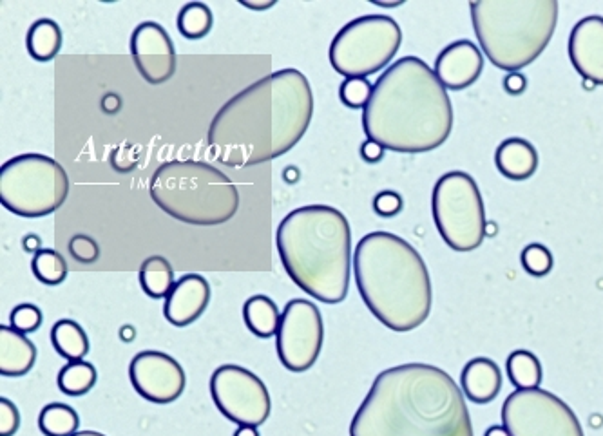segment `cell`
Returning a JSON list of instances; mask_svg holds the SVG:
<instances>
[{
  "mask_svg": "<svg viewBox=\"0 0 603 436\" xmlns=\"http://www.w3.org/2000/svg\"><path fill=\"white\" fill-rule=\"evenodd\" d=\"M314 95L307 76L281 69L221 105L209 125V149L227 167H254L287 154L307 134Z\"/></svg>",
  "mask_w": 603,
  "mask_h": 436,
  "instance_id": "6da1fadb",
  "label": "cell"
},
{
  "mask_svg": "<svg viewBox=\"0 0 603 436\" xmlns=\"http://www.w3.org/2000/svg\"><path fill=\"white\" fill-rule=\"evenodd\" d=\"M350 436H473V426L464 393L446 371L402 364L377 375Z\"/></svg>",
  "mask_w": 603,
  "mask_h": 436,
  "instance_id": "7a4b0ae2",
  "label": "cell"
},
{
  "mask_svg": "<svg viewBox=\"0 0 603 436\" xmlns=\"http://www.w3.org/2000/svg\"><path fill=\"white\" fill-rule=\"evenodd\" d=\"M368 140L395 152L439 149L453 131V105L446 87L421 58L404 57L375 82L363 109Z\"/></svg>",
  "mask_w": 603,
  "mask_h": 436,
  "instance_id": "3957f363",
  "label": "cell"
},
{
  "mask_svg": "<svg viewBox=\"0 0 603 436\" xmlns=\"http://www.w3.org/2000/svg\"><path fill=\"white\" fill-rule=\"evenodd\" d=\"M354 274L366 308L392 332H412L430 317L428 266L402 237L390 232L364 236L355 247Z\"/></svg>",
  "mask_w": 603,
  "mask_h": 436,
  "instance_id": "277c9868",
  "label": "cell"
},
{
  "mask_svg": "<svg viewBox=\"0 0 603 436\" xmlns=\"http://www.w3.org/2000/svg\"><path fill=\"white\" fill-rule=\"evenodd\" d=\"M276 247L288 277L319 303H343L352 272V228L328 205L292 210L279 223Z\"/></svg>",
  "mask_w": 603,
  "mask_h": 436,
  "instance_id": "5b68a950",
  "label": "cell"
},
{
  "mask_svg": "<svg viewBox=\"0 0 603 436\" xmlns=\"http://www.w3.org/2000/svg\"><path fill=\"white\" fill-rule=\"evenodd\" d=\"M469 10L480 48L509 73L535 62L558 24L556 0H475Z\"/></svg>",
  "mask_w": 603,
  "mask_h": 436,
  "instance_id": "8992f818",
  "label": "cell"
},
{
  "mask_svg": "<svg viewBox=\"0 0 603 436\" xmlns=\"http://www.w3.org/2000/svg\"><path fill=\"white\" fill-rule=\"evenodd\" d=\"M149 194L167 216L196 227L227 223L241 203L240 192L225 172L194 160L162 163L151 178Z\"/></svg>",
  "mask_w": 603,
  "mask_h": 436,
  "instance_id": "52a82bcc",
  "label": "cell"
},
{
  "mask_svg": "<svg viewBox=\"0 0 603 436\" xmlns=\"http://www.w3.org/2000/svg\"><path fill=\"white\" fill-rule=\"evenodd\" d=\"M67 172L44 154H20L0 167V203L22 218H44L66 203Z\"/></svg>",
  "mask_w": 603,
  "mask_h": 436,
  "instance_id": "ba28073f",
  "label": "cell"
},
{
  "mask_svg": "<svg viewBox=\"0 0 603 436\" xmlns=\"http://www.w3.org/2000/svg\"><path fill=\"white\" fill-rule=\"evenodd\" d=\"M399 24L386 15H364L335 35L328 58L335 73L346 78L375 75L392 62L401 48Z\"/></svg>",
  "mask_w": 603,
  "mask_h": 436,
  "instance_id": "9c48e42d",
  "label": "cell"
},
{
  "mask_svg": "<svg viewBox=\"0 0 603 436\" xmlns=\"http://www.w3.org/2000/svg\"><path fill=\"white\" fill-rule=\"evenodd\" d=\"M433 219L446 245L457 252H471L482 245L488 221L484 201L475 180L466 172H448L433 189Z\"/></svg>",
  "mask_w": 603,
  "mask_h": 436,
  "instance_id": "30bf717a",
  "label": "cell"
},
{
  "mask_svg": "<svg viewBox=\"0 0 603 436\" xmlns=\"http://www.w3.org/2000/svg\"><path fill=\"white\" fill-rule=\"evenodd\" d=\"M502 422L511 436H585L573 409L546 389H517L504 408Z\"/></svg>",
  "mask_w": 603,
  "mask_h": 436,
  "instance_id": "8fae6325",
  "label": "cell"
},
{
  "mask_svg": "<svg viewBox=\"0 0 603 436\" xmlns=\"http://www.w3.org/2000/svg\"><path fill=\"white\" fill-rule=\"evenodd\" d=\"M211 395L221 415L238 426H263L270 417V395L265 382L236 364L212 373Z\"/></svg>",
  "mask_w": 603,
  "mask_h": 436,
  "instance_id": "7c38bea8",
  "label": "cell"
},
{
  "mask_svg": "<svg viewBox=\"0 0 603 436\" xmlns=\"http://www.w3.org/2000/svg\"><path fill=\"white\" fill-rule=\"evenodd\" d=\"M276 339L279 361L288 371L310 370L325 342V323L316 304L307 299H292L283 310Z\"/></svg>",
  "mask_w": 603,
  "mask_h": 436,
  "instance_id": "4fadbf2b",
  "label": "cell"
},
{
  "mask_svg": "<svg viewBox=\"0 0 603 436\" xmlns=\"http://www.w3.org/2000/svg\"><path fill=\"white\" fill-rule=\"evenodd\" d=\"M136 393L153 404H171L185 391V371L180 362L162 351H142L129 366Z\"/></svg>",
  "mask_w": 603,
  "mask_h": 436,
  "instance_id": "5bb4252c",
  "label": "cell"
},
{
  "mask_svg": "<svg viewBox=\"0 0 603 436\" xmlns=\"http://www.w3.org/2000/svg\"><path fill=\"white\" fill-rule=\"evenodd\" d=\"M131 57L138 73L151 86H160L176 73L173 38L156 22H142L131 35Z\"/></svg>",
  "mask_w": 603,
  "mask_h": 436,
  "instance_id": "9a60e30c",
  "label": "cell"
},
{
  "mask_svg": "<svg viewBox=\"0 0 603 436\" xmlns=\"http://www.w3.org/2000/svg\"><path fill=\"white\" fill-rule=\"evenodd\" d=\"M569 57L580 76L603 86V17H585L569 37Z\"/></svg>",
  "mask_w": 603,
  "mask_h": 436,
  "instance_id": "2e32d148",
  "label": "cell"
},
{
  "mask_svg": "<svg viewBox=\"0 0 603 436\" xmlns=\"http://www.w3.org/2000/svg\"><path fill=\"white\" fill-rule=\"evenodd\" d=\"M211 303V285L200 274H185L165 299L163 315L178 328L196 323Z\"/></svg>",
  "mask_w": 603,
  "mask_h": 436,
  "instance_id": "e0dca14e",
  "label": "cell"
},
{
  "mask_svg": "<svg viewBox=\"0 0 603 436\" xmlns=\"http://www.w3.org/2000/svg\"><path fill=\"white\" fill-rule=\"evenodd\" d=\"M482 69L484 57L480 49L469 40L453 42L435 62V75L441 80L442 86L451 91H462L475 84L482 75Z\"/></svg>",
  "mask_w": 603,
  "mask_h": 436,
  "instance_id": "ac0fdd59",
  "label": "cell"
},
{
  "mask_svg": "<svg viewBox=\"0 0 603 436\" xmlns=\"http://www.w3.org/2000/svg\"><path fill=\"white\" fill-rule=\"evenodd\" d=\"M37 362V348L24 333L0 326V373L2 377H24Z\"/></svg>",
  "mask_w": 603,
  "mask_h": 436,
  "instance_id": "d6986e66",
  "label": "cell"
},
{
  "mask_svg": "<svg viewBox=\"0 0 603 436\" xmlns=\"http://www.w3.org/2000/svg\"><path fill=\"white\" fill-rule=\"evenodd\" d=\"M462 391L475 404H489L502 389V373L495 362L486 357L473 359L462 371Z\"/></svg>",
  "mask_w": 603,
  "mask_h": 436,
  "instance_id": "ffe728a7",
  "label": "cell"
},
{
  "mask_svg": "<svg viewBox=\"0 0 603 436\" xmlns=\"http://www.w3.org/2000/svg\"><path fill=\"white\" fill-rule=\"evenodd\" d=\"M495 163L502 176L508 180L522 181L531 178L538 167V152L527 140L509 138L495 154Z\"/></svg>",
  "mask_w": 603,
  "mask_h": 436,
  "instance_id": "44dd1931",
  "label": "cell"
},
{
  "mask_svg": "<svg viewBox=\"0 0 603 436\" xmlns=\"http://www.w3.org/2000/svg\"><path fill=\"white\" fill-rule=\"evenodd\" d=\"M243 319L250 332L259 339H270L278 335L281 313L278 304L267 295H254L243 306Z\"/></svg>",
  "mask_w": 603,
  "mask_h": 436,
  "instance_id": "7402d4cb",
  "label": "cell"
},
{
  "mask_svg": "<svg viewBox=\"0 0 603 436\" xmlns=\"http://www.w3.org/2000/svg\"><path fill=\"white\" fill-rule=\"evenodd\" d=\"M64 44L62 29L55 20L39 19L31 24L26 37L29 57L37 62H51Z\"/></svg>",
  "mask_w": 603,
  "mask_h": 436,
  "instance_id": "603a6c76",
  "label": "cell"
},
{
  "mask_svg": "<svg viewBox=\"0 0 603 436\" xmlns=\"http://www.w3.org/2000/svg\"><path fill=\"white\" fill-rule=\"evenodd\" d=\"M51 342L60 357L66 361H84L89 353V339L84 328L71 319H62L51 328Z\"/></svg>",
  "mask_w": 603,
  "mask_h": 436,
  "instance_id": "cb8c5ba5",
  "label": "cell"
},
{
  "mask_svg": "<svg viewBox=\"0 0 603 436\" xmlns=\"http://www.w3.org/2000/svg\"><path fill=\"white\" fill-rule=\"evenodd\" d=\"M138 279L145 295L153 299H167L176 285L173 266L162 256L147 257L140 266Z\"/></svg>",
  "mask_w": 603,
  "mask_h": 436,
  "instance_id": "d4e9b609",
  "label": "cell"
},
{
  "mask_svg": "<svg viewBox=\"0 0 603 436\" xmlns=\"http://www.w3.org/2000/svg\"><path fill=\"white\" fill-rule=\"evenodd\" d=\"M96 375L95 366L91 362L75 361L67 362L66 366L58 373V388L69 397H82L95 388Z\"/></svg>",
  "mask_w": 603,
  "mask_h": 436,
  "instance_id": "484cf974",
  "label": "cell"
},
{
  "mask_svg": "<svg viewBox=\"0 0 603 436\" xmlns=\"http://www.w3.org/2000/svg\"><path fill=\"white\" fill-rule=\"evenodd\" d=\"M80 426L78 413L67 404H48L39 417L40 431L46 436H75Z\"/></svg>",
  "mask_w": 603,
  "mask_h": 436,
  "instance_id": "4316f807",
  "label": "cell"
},
{
  "mask_svg": "<svg viewBox=\"0 0 603 436\" xmlns=\"http://www.w3.org/2000/svg\"><path fill=\"white\" fill-rule=\"evenodd\" d=\"M508 375L517 389H538L542 382V364L531 351H513L508 359Z\"/></svg>",
  "mask_w": 603,
  "mask_h": 436,
  "instance_id": "83f0119b",
  "label": "cell"
},
{
  "mask_svg": "<svg viewBox=\"0 0 603 436\" xmlns=\"http://www.w3.org/2000/svg\"><path fill=\"white\" fill-rule=\"evenodd\" d=\"M178 31L187 40H200L211 33L214 15L211 8L203 2H189L178 13Z\"/></svg>",
  "mask_w": 603,
  "mask_h": 436,
  "instance_id": "f1b7e54d",
  "label": "cell"
},
{
  "mask_svg": "<svg viewBox=\"0 0 603 436\" xmlns=\"http://www.w3.org/2000/svg\"><path fill=\"white\" fill-rule=\"evenodd\" d=\"M31 270L42 285L57 286L67 277V263L62 254L51 248H42L31 261Z\"/></svg>",
  "mask_w": 603,
  "mask_h": 436,
  "instance_id": "f546056e",
  "label": "cell"
},
{
  "mask_svg": "<svg viewBox=\"0 0 603 436\" xmlns=\"http://www.w3.org/2000/svg\"><path fill=\"white\" fill-rule=\"evenodd\" d=\"M374 93V86L368 78H346L339 87V98L341 102L350 109H361L366 107Z\"/></svg>",
  "mask_w": 603,
  "mask_h": 436,
  "instance_id": "4dcf8cb0",
  "label": "cell"
},
{
  "mask_svg": "<svg viewBox=\"0 0 603 436\" xmlns=\"http://www.w3.org/2000/svg\"><path fill=\"white\" fill-rule=\"evenodd\" d=\"M522 265L526 268L527 274H531L533 277H544L553 268V254L544 245L533 243V245L524 248Z\"/></svg>",
  "mask_w": 603,
  "mask_h": 436,
  "instance_id": "1f68e13d",
  "label": "cell"
},
{
  "mask_svg": "<svg viewBox=\"0 0 603 436\" xmlns=\"http://www.w3.org/2000/svg\"><path fill=\"white\" fill-rule=\"evenodd\" d=\"M11 328L17 332H37L42 324V312L35 304H19L10 315Z\"/></svg>",
  "mask_w": 603,
  "mask_h": 436,
  "instance_id": "d6a6232c",
  "label": "cell"
},
{
  "mask_svg": "<svg viewBox=\"0 0 603 436\" xmlns=\"http://www.w3.org/2000/svg\"><path fill=\"white\" fill-rule=\"evenodd\" d=\"M69 254L80 265H93L100 257V247L93 237L77 234L69 239Z\"/></svg>",
  "mask_w": 603,
  "mask_h": 436,
  "instance_id": "836d02e7",
  "label": "cell"
},
{
  "mask_svg": "<svg viewBox=\"0 0 603 436\" xmlns=\"http://www.w3.org/2000/svg\"><path fill=\"white\" fill-rule=\"evenodd\" d=\"M20 427V413L11 400L0 399V436H13Z\"/></svg>",
  "mask_w": 603,
  "mask_h": 436,
  "instance_id": "e575fe53",
  "label": "cell"
},
{
  "mask_svg": "<svg viewBox=\"0 0 603 436\" xmlns=\"http://www.w3.org/2000/svg\"><path fill=\"white\" fill-rule=\"evenodd\" d=\"M374 209L381 218H393L402 210V198L393 190H384L375 196Z\"/></svg>",
  "mask_w": 603,
  "mask_h": 436,
  "instance_id": "d590c367",
  "label": "cell"
},
{
  "mask_svg": "<svg viewBox=\"0 0 603 436\" xmlns=\"http://www.w3.org/2000/svg\"><path fill=\"white\" fill-rule=\"evenodd\" d=\"M361 156H363L364 162L379 163L383 160L384 147L377 142H372V140H366L361 145Z\"/></svg>",
  "mask_w": 603,
  "mask_h": 436,
  "instance_id": "8d00e7d4",
  "label": "cell"
},
{
  "mask_svg": "<svg viewBox=\"0 0 603 436\" xmlns=\"http://www.w3.org/2000/svg\"><path fill=\"white\" fill-rule=\"evenodd\" d=\"M526 87V76L520 75V73H509L504 78V89L508 91L509 95H522L526 91Z\"/></svg>",
  "mask_w": 603,
  "mask_h": 436,
  "instance_id": "74e56055",
  "label": "cell"
},
{
  "mask_svg": "<svg viewBox=\"0 0 603 436\" xmlns=\"http://www.w3.org/2000/svg\"><path fill=\"white\" fill-rule=\"evenodd\" d=\"M120 105H122V100H120V96L115 95V93H109V95L104 96V100H102V109L109 114H115L120 111Z\"/></svg>",
  "mask_w": 603,
  "mask_h": 436,
  "instance_id": "f35d334b",
  "label": "cell"
},
{
  "mask_svg": "<svg viewBox=\"0 0 603 436\" xmlns=\"http://www.w3.org/2000/svg\"><path fill=\"white\" fill-rule=\"evenodd\" d=\"M40 245H42V241H40V237L35 236V234H29V236L22 239V247H24L26 252H35V254H37L39 250H42Z\"/></svg>",
  "mask_w": 603,
  "mask_h": 436,
  "instance_id": "ab89813d",
  "label": "cell"
},
{
  "mask_svg": "<svg viewBox=\"0 0 603 436\" xmlns=\"http://www.w3.org/2000/svg\"><path fill=\"white\" fill-rule=\"evenodd\" d=\"M240 4H243L245 8H250V10H268V8H272L276 2H274V0H263V2H249V0H241Z\"/></svg>",
  "mask_w": 603,
  "mask_h": 436,
  "instance_id": "60d3db41",
  "label": "cell"
},
{
  "mask_svg": "<svg viewBox=\"0 0 603 436\" xmlns=\"http://www.w3.org/2000/svg\"><path fill=\"white\" fill-rule=\"evenodd\" d=\"M234 436H259L258 427L240 426Z\"/></svg>",
  "mask_w": 603,
  "mask_h": 436,
  "instance_id": "b9f144b4",
  "label": "cell"
},
{
  "mask_svg": "<svg viewBox=\"0 0 603 436\" xmlns=\"http://www.w3.org/2000/svg\"><path fill=\"white\" fill-rule=\"evenodd\" d=\"M484 436H511L504 426H491Z\"/></svg>",
  "mask_w": 603,
  "mask_h": 436,
  "instance_id": "7bdbcfd3",
  "label": "cell"
},
{
  "mask_svg": "<svg viewBox=\"0 0 603 436\" xmlns=\"http://www.w3.org/2000/svg\"><path fill=\"white\" fill-rule=\"evenodd\" d=\"M296 171V169H292V167H288L287 171L283 172V176L287 178V181L290 183H294V181L299 180V176H292V172Z\"/></svg>",
  "mask_w": 603,
  "mask_h": 436,
  "instance_id": "ee69618b",
  "label": "cell"
},
{
  "mask_svg": "<svg viewBox=\"0 0 603 436\" xmlns=\"http://www.w3.org/2000/svg\"><path fill=\"white\" fill-rule=\"evenodd\" d=\"M374 4H377V6H383V8H393V6H401V4H404V2L399 0V2H374Z\"/></svg>",
  "mask_w": 603,
  "mask_h": 436,
  "instance_id": "f6af8a7d",
  "label": "cell"
},
{
  "mask_svg": "<svg viewBox=\"0 0 603 436\" xmlns=\"http://www.w3.org/2000/svg\"><path fill=\"white\" fill-rule=\"evenodd\" d=\"M75 436H106V435H102V433H96V431H80V433H77V435Z\"/></svg>",
  "mask_w": 603,
  "mask_h": 436,
  "instance_id": "bcb514c9",
  "label": "cell"
}]
</instances>
